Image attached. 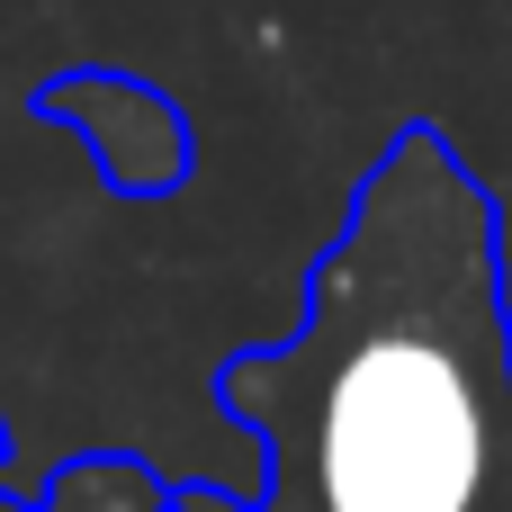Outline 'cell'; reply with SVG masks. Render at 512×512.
Returning a JSON list of instances; mask_svg holds the SVG:
<instances>
[{
    "label": "cell",
    "instance_id": "obj_3",
    "mask_svg": "<svg viewBox=\"0 0 512 512\" xmlns=\"http://www.w3.org/2000/svg\"><path fill=\"white\" fill-rule=\"evenodd\" d=\"M171 495H180V477H153L135 450H81L45 486L0 495V512H171Z\"/></svg>",
    "mask_w": 512,
    "mask_h": 512
},
{
    "label": "cell",
    "instance_id": "obj_1",
    "mask_svg": "<svg viewBox=\"0 0 512 512\" xmlns=\"http://www.w3.org/2000/svg\"><path fill=\"white\" fill-rule=\"evenodd\" d=\"M261 486H180L171 512H512L504 207L432 126L351 189L306 270V315L216 369Z\"/></svg>",
    "mask_w": 512,
    "mask_h": 512
},
{
    "label": "cell",
    "instance_id": "obj_2",
    "mask_svg": "<svg viewBox=\"0 0 512 512\" xmlns=\"http://www.w3.org/2000/svg\"><path fill=\"white\" fill-rule=\"evenodd\" d=\"M36 117H72L81 144H90V162H99V180H108L117 198H162V189H180V171H189V126H180V108H171L153 81H126V72H63V81L36 90Z\"/></svg>",
    "mask_w": 512,
    "mask_h": 512
}]
</instances>
